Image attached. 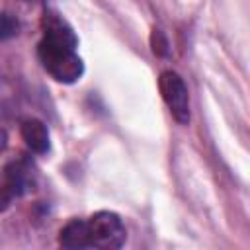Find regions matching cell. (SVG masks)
Returning <instances> with one entry per match:
<instances>
[{
  "mask_svg": "<svg viewBox=\"0 0 250 250\" xmlns=\"http://www.w3.org/2000/svg\"><path fill=\"white\" fill-rule=\"evenodd\" d=\"M86 225H88L90 248L113 250V248H121L125 244L127 230L117 213L98 211L86 221Z\"/></svg>",
  "mask_w": 250,
  "mask_h": 250,
  "instance_id": "2",
  "label": "cell"
},
{
  "mask_svg": "<svg viewBox=\"0 0 250 250\" xmlns=\"http://www.w3.org/2000/svg\"><path fill=\"white\" fill-rule=\"evenodd\" d=\"M158 88L172 117L180 125H188L191 111H189V94H188L184 78L174 70H164L158 78Z\"/></svg>",
  "mask_w": 250,
  "mask_h": 250,
  "instance_id": "3",
  "label": "cell"
},
{
  "mask_svg": "<svg viewBox=\"0 0 250 250\" xmlns=\"http://www.w3.org/2000/svg\"><path fill=\"white\" fill-rule=\"evenodd\" d=\"M150 45H152V53L156 57H166L168 55V41H166V37L160 29H152Z\"/></svg>",
  "mask_w": 250,
  "mask_h": 250,
  "instance_id": "8",
  "label": "cell"
},
{
  "mask_svg": "<svg viewBox=\"0 0 250 250\" xmlns=\"http://www.w3.org/2000/svg\"><path fill=\"white\" fill-rule=\"evenodd\" d=\"M59 244L68 250H80L90 248V236H88V225L82 219L68 221L61 232H59Z\"/></svg>",
  "mask_w": 250,
  "mask_h": 250,
  "instance_id": "6",
  "label": "cell"
},
{
  "mask_svg": "<svg viewBox=\"0 0 250 250\" xmlns=\"http://www.w3.org/2000/svg\"><path fill=\"white\" fill-rule=\"evenodd\" d=\"M20 133H21V139L25 141L27 148L33 150L35 154H45L49 152L51 148V141H49V131H47V125L35 117H27L21 121V127H20Z\"/></svg>",
  "mask_w": 250,
  "mask_h": 250,
  "instance_id": "5",
  "label": "cell"
},
{
  "mask_svg": "<svg viewBox=\"0 0 250 250\" xmlns=\"http://www.w3.org/2000/svg\"><path fill=\"white\" fill-rule=\"evenodd\" d=\"M14 193H12V189L0 180V213H4L10 205H12V201H14Z\"/></svg>",
  "mask_w": 250,
  "mask_h": 250,
  "instance_id": "9",
  "label": "cell"
},
{
  "mask_svg": "<svg viewBox=\"0 0 250 250\" xmlns=\"http://www.w3.org/2000/svg\"><path fill=\"white\" fill-rule=\"evenodd\" d=\"M20 33V21L6 12H0V41L12 39Z\"/></svg>",
  "mask_w": 250,
  "mask_h": 250,
  "instance_id": "7",
  "label": "cell"
},
{
  "mask_svg": "<svg viewBox=\"0 0 250 250\" xmlns=\"http://www.w3.org/2000/svg\"><path fill=\"white\" fill-rule=\"evenodd\" d=\"M2 182L12 189V193L18 197V195H23L27 193L29 189H33L35 186V172H33V166L25 160V158H18V160H12L4 166L2 170Z\"/></svg>",
  "mask_w": 250,
  "mask_h": 250,
  "instance_id": "4",
  "label": "cell"
},
{
  "mask_svg": "<svg viewBox=\"0 0 250 250\" xmlns=\"http://www.w3.org/2000/svg\"><path fill=\"white\" fill-rule=\"evenodd\" d=\"M6 141H8V135H6V129H4L2 123H0V152L6 148Z\"/></svg>",
  "mask_w": 250,
  "mask_h": 250,
  "instance_id": "10",
  "label": "cell"
},
{
  "mask_svg": "<svg viewBox=\"0 0 250 250\" xmlns=\"http://www.w3.org/2000/svg\"><path fill=\"white\" fill-rule=\"evenodd\" d=\"M43 39L37 45L41 66L62 84H74L84 74V62L76 53L78 39L72 27L57 14L47 10L41 20Z\"/></svg>",
  "mask_w": 250,
  "mask_h": 250,
  "instance_id": "1",
  "label": "cell"
}]
</instances>
